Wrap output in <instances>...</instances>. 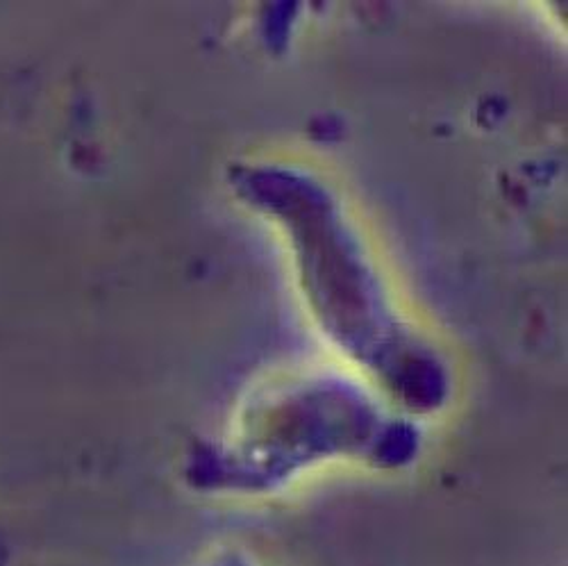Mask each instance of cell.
<instances>
[{"label": "cell", "instance_id": "cell-1", "mask_svg": "<svg viewBox=\"0 0 568 566\" xmlns=\"http://www.w3.org/2000/svg\"><path fill=\"white\" fill-rule=\"evenodd\" d=\"M214 566H248V564H244L240 559H219Z\"/></svg>", "mask_w": 568, "mask_h": 566}]
</instances>
